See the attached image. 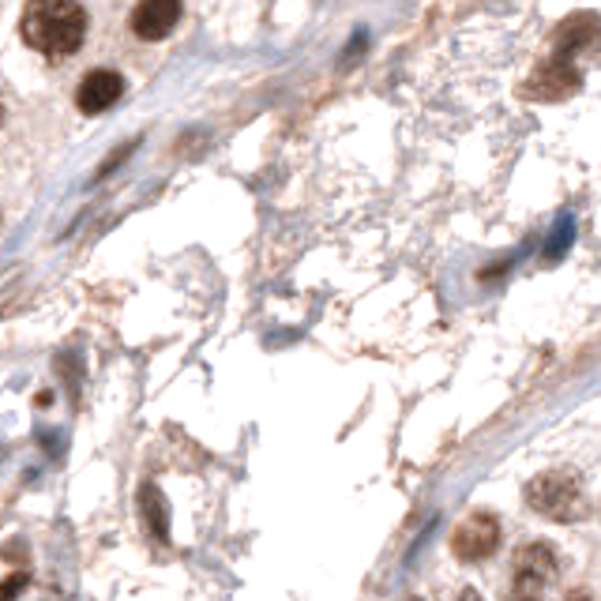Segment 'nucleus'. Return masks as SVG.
I'll return each instance as SVG.
<instances>
[{
    "label": "nucleus",
    "instance_id": "obj_3",
    "mask_svg": "<svg viewBox=\"0 0 601 601\" xmlns=\"http://www.w3.org/2000/svg\"><path fill=\"white\" fill-rule=\"evenodd\" d=\"M500 545V527L489 515H470L459 522V530L451 534V553L459 560H485L492 549Z\"/></svg>",
    "mask_w": 601,
    "mask_h": 601
},
{
    "label": "nucleus",
    "instance_id": "obj_9",
    "mask_svg": "<svg viewBox=\"0 0 601 601\" xmlns=\"http://www.w3.org/2000/svg\"><path fill=\"white\" fill-rule=\"evenodd\" d=\"M0 121H4V106H0Z\"/></svg>",
    "mask_w": 601,
    "mask_h": 601
},
{
    "label": "nucleus",
    "instance_id": "obj_4",
    "mask_svg": "<svg viewBox=\"0 0 601 601\" xmlns=\"http://www.w3.org/2000/svg\"><path fill=\"white\" fill-rule=\"evenodd\" d=\"M181 19V0H140L132 12V31L143 42H162Z\"/></svg>",
    "mask_w": 601,
    "mask_h": 601
},
{
    "label": "nucleus",
    "instance_id": "obj_7",
    "mask_svg": "<svg viewBox=\"0 0 601 601\" xmlns=\"http://www.w3.org/2000/svg\"><path fill=\"white\" fill-rule=\"evenodd\" d=\"M579 87L575 68H568V61H549L541 72L530 80V91H541L538 98H564L568 91Z\"/></svg>",
    "mask_w": 601,
    "mask_h": 601
},
{
    "label": "nucleus",
    "instance_id": "obj_6",
    "mask_svg": "<svg viewBox=\"0 0 601 601\" xmlns=\"http://www.w3.org/2000/svg\"><path fill=\"white\" fill-rule=\"evenodd\" d=\"M515 571H519V590H538L553 579V557H549L545 545H530L515 560Z\"/></svg>",
    "mask_w": 601,
    "mask_h": 601
},
{
    "label": "nucleus",
    "instance_id": "obj_1",
    "mask_svg": "<svg viewBox=\"0 0 601 601\" xmlns=\"http://www.w3.org/2000/svg\"><path fill=\"white\" fill-rule=\"evenodd\" d=\"M19 34L46 57H72L87 38V12L76 0H27Z\"/></svg>",
    "mask_w": 601,
    "mask_h": 601
},
{
    "label": "nucleus",
    "instance_id": "obj_5",
    "mask_svg": "<svg viewBox=\"0 0 601 601\" xmlns=\"http://www.w3.org/2000/svg\"><path fill=\"white\" fill-rule=\"evenodd\" d=\"M121 94H124V80H121V76L110 72V68H98V72H91L80 83V91H76V106H80V113L98 117V113L110 110V106Z\"/></svg>",
    "mask_w": 601,
    "mask_h": 601
},
{
    "label": "nucleus",
    "instance_id": "obj_2",
    "mask_svg": "<svg viewBox=\"0 0 601 601\" xmlns=\"http://www.w3.org/2000/svg\"><path fill=\"white\" fill-rule=\"evenodd\" d=\"M527 500L534 504L538 511H545L549 519H575L579 515V489L571 485V481L549 474V478H534L527 489Z\"/></svg>",
    "mask_w": 601,
    "mask_h": 601
},
{
    "label": "nucleus",
    "instance_id": "obj_8",
    "mask_svg": "<svg viewBox=\"0 0 601 601\" xmlns=\"http://www.w3.org/2000/svg\"><path fill=\"white\" fill-rule=\"evenodd\" d=\"M140 511H143V519H147V527H151V534L159 538V541H166V500H162V492L154 489V485H143Z\"/></svg>",
    "mask_w": 601,
    "mask_h": 601
}]
</instances>
